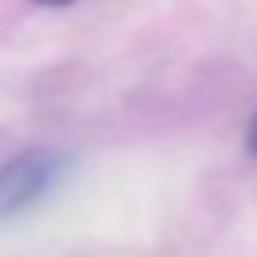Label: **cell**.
Instances as JSON below:
<instances>
[{
	"label": "cell",
	"instance_id": "obj_1",
	"mask_svg": "<svg viewBox=\"0 0 257 257\" xmlns=\"http://www.w3.org/2000/svg\"><path fill=\"white\" fill-rule=\"evenodd\" d=\"M68 174V155L53 148H27L16 159L0 163V223L31 212Z\"/></svg>",
	"mask_w": 257,
	"mask_h": 257
},
{
	"label": "cell",
	"instance_id": "obj_2",
	"mask_svg": "<svg viewBox=\"0 0 257 257\" xmlns=\"http://www.w3.org/2000/svg\"><path fill=\"white\" fill-rule=\"evenodd\" d=\"M246 144H249V152L257 155V113H253V121H249V133H246Z\"/></svg>",
	"mask_w": 257,
	"mask_h": 257
},
{
	"label": "cell",
	"instance_id": "obj_3",
	"mask_svg": "<svg viewBox=\"0 0 257 257\" xmlns=\"http://www.w3.org/2000/svg\"><path fill=\"white\" fill-rule=\"evenodd\" d=\"M34 4H46V8H64V4H72V0H34Z\"/></svg>",
	"mask_w": 257,
	"mask_h": 257
}]
</instances>
